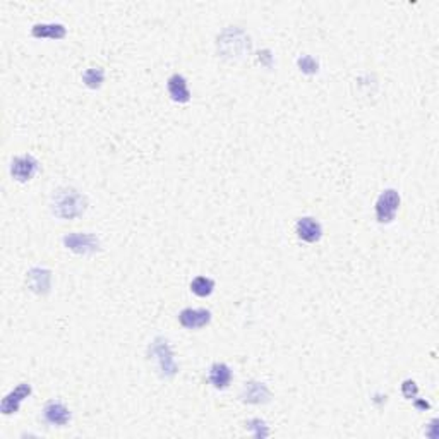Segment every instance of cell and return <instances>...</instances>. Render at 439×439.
I'll return each instance as SVG.
<instances>
[{"mask_svg":"<svg viewBox=\"0 0 439 439\" xmlns=\"http://www.w3.org/2000/svg\"><path fill=\"white\" fill-rule=\"evenodd\" d=\"M297 67L301 73H304L308 75H314L319 73V60L314 59L312 55L304 54L297 59Z\"/></svg>","mask_w":439,"mask_h":439,"instance_id":"cell-18","label":"cell"},{"mask_svg":"<svg viewBox=\"0 0 439 439\" xmlns=\"http://www.w3.org/2000/svg\"><path fill=\"white\" fill-rule=\"evenodd\" d=\"M257 59H259V62L263 64V66H266V67L273 66V55H271V50H268V48L266 50H261Z\"/></svg>","mask_w":439,"mask_h":439,"instance_id":"cell-21","label":"cell"},{"mask_svg":"<svg viewBox=\"0 0 439 439\" xmlns=\"http://www.w3.org/2000/svg\"><path fill=\"white\" fill-rule=\"evenodd\" d=\"M81 78L86 88L100 89L105 82V69L103 67H88Z\"/></svg>","mask_w":439,"mask_h":439,"instance_id":"cell-16","label":"cell"},{"mask_svg":"<svg viewBox=\"0 0 439 439\" xmlns=\"http://www.w3.org/2000/svg\"><path fill=\"white\" fill-rule=\"evenodd\" d=\"M414 405H415V408H419V410H426V408L431 407V403L426 402V400H415Z\"/></svg>","mask_w":439,"mask_h":439,"instance_id":"cell-22","label":"cell"},{"mask_svg":"<svg viewBox=\"0 0 439 439\" xmlns=\"http://www.w3.org/2000/svg\"><path fill=\"white\" fill-rule=\"evenodd\" d=\"M147 355L151 361L157 366L158 374L165 380H172L179 373V364L175 361V354H173L170 342L165 336H157L153 342L147 347Z\"/></svg>","mask_w":439,"mask_h":439,"instance_id":"cell-3","label":"cell"},{"mask_svg":"<svg viewBox=\"0 0 439 439\" xmlns=\"http://www.w3.org/2000/svg\"><path fill=\"white\" fill-rule=\"evenodd\" d=\"M66 35V26L60 22H38L31 28V36L38 40H62Z\"/></svg>","mask_w":439,"mask_h":439,"instance_id":"cell-15","label":"cell"},{"mask_svg":"<svg viewBox=\"0 0 439 439\" xmlns=\"http://www.w3.org/2000/svg\"><path fill=\"white\" fill-rule=\"evenodd\" d=\"M166 92L175 103H189L191 101V89H189L185 75L175 73L166 79Z\"/></svg>","mask_w":439,"mask_h":439,"instance_id":"cell-13","label":"cell"},{"mask_svg":"<svg viewBox=\"0 0 439 439\" xmlns=\"http://www.w3.org/2000/svg\"><path fill=\"white\" fill-rule=\"evenodd\" d=\"M400 204H402L400 192L391 187L384 189V191L377 196L376 204H374V215H376L377 223L388 225V223L395 222L400 210Z\"/></svg>","mask_w":439,"mask_h":439,"instance_id":"cell-5","label":"cell"},{"mask_svg":"<svg viewBox=\"0 0 439 439\" xmlns=\"http://www.w3.org/2000/svg\"><path fill=\"white\" fill-rule=\"evenodd\" d=\"M215 290V280L210 276H196L191 282V292L198 297H210Z\"/></svg>","mask_w":439,"mask_h":439,"instance_id":"cell-17","label":"cell"},{"mask_svg":"<svg viewBox=\"0 0 439 439\" xmlns=\"http://www.w3.org/2000/svg\"><path fill=\"white\" fill-rule=\"evenodd\" d=\"M240 400L249 405H264L271 402V389L261 381H247L242 388Z\"/></svg>","mask_w":439,"mask_h":439,"instance_id":"cell-11","label":"cell"},{"mask_svg":"<svg viewBox=\"0 0 439 439\" xmlns=\"http://www.w3.org/2000/svg\"><path fill=\"white\" fill-rule=\"evenodd\" d=\"M245 427H247V431H251L252 436L257 439L270 436V427H268V424L264 422L263 419H257V417L251 419V421H247V424H245Z\"/></svg>","mask_w":439,"mask_h":439,"instance_id":"cell-19","label":"cell"},{"mask_svg":"<svg viewBox=\"0 0 439 439\" xmlns=\"http://www.w3.org/2000/svg\"><path fill=\"white\" fill-rule=\"evenodd\" d=\"M62 244L67 251L78 256H93L101 251V240L92 232H71L62 237Z\"/></svg>","mask_w":439,"mask_h":439,"instance_id":"cell-4","label":"cell"},{"mask_svg":"<svg viewBox=\"0 0 439 439\" xmlns=\"http://www.w3.org/2000/svg\"><path fill=\"white\" fill-rule=\"evenodd\" d=\"M402 395H403L407 400L417 398V395H419V386H417V383H415L414 380H405L403 384H402Z\"/></svg>","mask_w":439,"mask_h":439,"instance_id":"cell-20","label":"cell"},{"mask_svg":"<svg viewBox=\"0 0 439 439\" xmlns=\"http://www.w3.org/2000/svg\"><path fill=\"white\" fill-rule=\"evenodd\" d=\"M218 54L223 59H240L247 55L252 48L251 36L237 26H229L218 35L217 40Z\"/></svg>","mask_w":439,"mask_h":439,"instance_id":"cell-2","label":"cell"},{"mask_svg":"<svg viewBox=\"0 0 439 439\" xmlns=\"http://www.w3.org/2000/svg\"><path fill=\"white\" fill-rule=\"evenodd\" d=\"M33 388L29 383H19L16 388L10 389V391L2 398V403H0V412H2V415L17 414L22 402H24L26 398H29Z\"/></svg>","mask_w":439,"mask_h":439,"instance_id":"cell-7","label":"cell"},{"mask_svg":"<svg viewBox=\"0 0 439 439\" xmlns=\"http://www.w3.org/2000/svg\"><path fill=\"white\" fill-rule=\"evenodd\" d=\"M88 199L74 187H60L52 196L50 210L59 220H78L86 213Z\"/></svg>","mask_w":439,"mask_h":439,"instance_id":"cell-1","label":"cell"},{"mask_svg":"<svg viewBox=\"0 0 439 439\" xmlns=\"http://www.w3.org/2000/svg\"><path fill=\"white\" fill-rule=\"evenodd\" d=\"M213 319V314L210 309H194V308H185L179 312V323L180 326L185 329H199L208 326Z\"/></svg>","mask_w":439,"mask_h":439,"instance_id":"cell-10","label":"cell"},{"mask_svg":"<svg viewBox=\"0 0 439 439\" xmlns=\"http://www.w3.org/2000/svg\"><path fill=\"white\" fill-rule=\"evenodd\" d=\"M28 289L36 295H48L52 290V271L48 268L35 266L26 273Z\"/></svg>","mask_w":439,"mask_h":439,"instance_id":"cell-8","label":"cell"},{"mask_svg":"<svg viewBox=\"0 0 439 439\" xmlns=\"http://www.w3.org/2000/svg\"><path fill=\"white\" fill-rule=\"evenodd\" d=\"M41 417H43L45 424L64 427L71 422L73 415H71V410L62 402L50 400V402L45 403L43 410H41Z\"/></svg>","mask_w":439,"mask_h":439,"instance_id":"cell-9","label":"cell"},{"mask_svg":"<svg viewBox=\"0 0 439 439\" xmlns=\"http://www.w3.org/2000/svg\"><path fill=\"white\" fill-rule=\"evenodd\" d=\"M295 233L302 242L316 244L323 238V225L312 217H302L295 223Z\"/></svg>","mask_w":439,"mask_h":439,"instance_id":"cell-12","label":"cell"},{"mask_svg":"<svg viewBox=\"0 0 439 439\" xmlns=\"http://www.w3.org/2000/svg\"><path fill=\"white\" fill-rule=\"evenodd\" d=\"M233 380V373L230 369L229 364L225 362H215L213 366L210 367V373H208V381L213 388L217 389H226L232 383Z\"/></svg>","mask_w":439,"mask_h":439,"instance_id":"cell-14","label":"cell"},{"mask_svg":"<svg viewBox=\"0 0 439 439\" xmlns=\"http://www.w3.org/2000/svg\"><path fill=\"white\" fill-rule=\"evenodd\" d=\"M38 170H40V161L36 160L33 154H17L10 161V175L16 182L26 184L36 175Z\"/></svg>","mask_w":439,"mask_h":439,"instance_id":"cell-6","label":"cell"}]
</instances>
